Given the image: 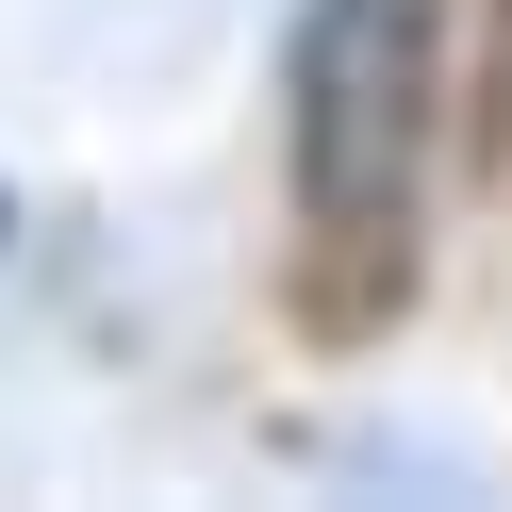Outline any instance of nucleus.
I'll list each match as a JSON object with an SVG mask.
<instances>
[{"label":"nucleus","instance_id":"obj_1","mask_svg":"<svg viewBox=\"0 0 512 512\" xmlns=\"http://www.w3.org/2000/svg\"><path fill=\"white\" fill-rule=\"evenodd\" d=\"M430 100H446V0H298V50H281V182H298V298L331 331H364L413 281Z\"/></svg>","mask_w":512,"mask_h":512},{"label":"nucleus","instance_id":"obj_2","mask_svg":"<svg viewBox=\"0 0 512 512\" xmlns=\"http://www.w3.org/2000/svg\"><path fill=\"white\" fill-rule=\"evenodd\" d=\"M479 149H512V0H496V34H479Z\"/></svg>","mask_w":512,"mask_h":512}]
</instances>
